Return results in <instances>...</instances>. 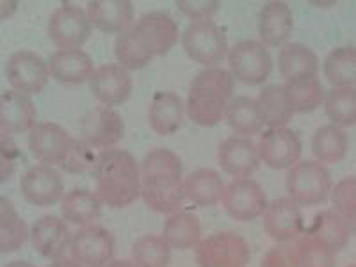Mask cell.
I'll return each instance as SVG.
<instances>
[{
	"label": "cell",
	"mask_w": 356,
	"mask_h": 267,
	"mask_svg": "<svg viewBox=\"0 0 356 267\" xmlns=\"http://www.w3.org/2000/svg\"><path fill=\"white\" fill-rule=\"evenodd\" d=\"M73 234L70 232L68 222L59 216H41L31 227V244L41 257L52 260L66 257V251L72 246Z\"/></svg>",
	"instance_id": "obj_19"
},
{
	"label": "cell",
	"mask_w": 356,
	"mask_h": 267,
	"mask_svg": "<svg viewBox=\"0 0 356 267\" xmlns=\"http://www.w3.org/2000/svg\"><path fill=\"white\" fill-rule=\"evenodd\" d=\"M29 237H31V228L22 218L0 227V255H9L22 250Z\"/></svg>",
	"instance_id": "obj_40"
},
{
	"label": "cell",
	"mask_w": 356,
	"mask_h": 267,
	"mask_svg": "<svg viewBox=\"0 0 356 267\" xmlns=\"http://www.w3.org/2000/svg\"><path fill=\"white\" fill-rule=\"evenodd\" d=\"M173 248L162 235L146 234L132 244V262L138 267H168Z\"/></svg>",
	"instance_id": "obj_35"
},
{
	"label": "cell",
	"mask_w": 356,
	"mask_h": 267,
	"mask_svg": "<svg viewBox=\"0 0 356 267\" xmlns=\"http://www.w3.org/2000/svg\"><path fill=\"white\" fill-rule=\"evenodd\" d=\"M49 38L57 50L81 49L91 38L93 25L89 22L88 11L81 6L61 4L49 18Z\"/></svg>",
	"instance_id": "obj_9"
},
{
	"label": "cell",
	"mask_w": 356,
	"mask_h": 267,
	"mask_svg": "<svg viewBox=\"0 0 356 267\" xmlns=\"http://www.w3.org/2000/svg\"><path fill=\"white\" fill-rule=\"evenodd\" d=\"M141 198L154 212L171 216L182 211L186 202L184 193V166L175 152L154 148L143 157Z\"/></svg>",
	"instance_id": "obj_2"
},
{
	"label": "cell",
	"mask_w": 356,
	"mask_h": 267,
	"mask_svg": "<svg viewBox=\"0 0 356 267\" xmlns=\"http://www.w3.org/2000/svg\"><path fill=\"white\" fill-rule=\"evenodd\" d=\"M260 161L273 170H291L300 162L303 143L289 127L267 129L259 143Z\"/></svg>",
	"instance_id": "obj_16"
},
{
	"label": "cell",
	"mask_w": 356,
	"mask_h": 267,
	"mask_svg": "<svg viewBox=\"0 0 356 267\" xmlns=\"http://www.w3.org/2000/svg\"><path fill=\"white\" fill-rule=\"evenodd\" d=\"M257 29L266 47H284L294 29L292 9L285 2H267L259 11Z\"/></svg>",
	"instance_id": "obj_23"
},
{
	"label": "cell",
	"mask_w": 356,
	"mask_h": 267,
	"mask_svg": "<svg viewBox=\"0 0 356 267\" xmlns=\"http://www.w3.org/2000/svg\"><path fill=\"white\" fill-rule=\"evenodd\" d=\"M227 184L212 168H198L184 178L186 200L198 207H214L222 200Z\"/></svg>",
	"instance_id": "obj_26"
},
{
	"label": "cell",
	"mask_w": 356,
	"mask_h": 267,
	"mask_svg": "<svg viewBox=\"0 0 356 267\" xmlns=\"http://www.w3.org/2000/svg\"><path fill=\"white\" fill-rule=\"evenodd\" d=\"M114 235L102 225L79 228L72 237L70 257L82 267H104L114 260Z\"/></svg>",
	"instance_id": "obj_11"
},
{
	"label": "cell",
	"mask_w": 356,
	"mask_h": 267,
	"mask_svg": "<svg viewBox=\"0 0 356 267\" xmlns=\"http://www.w3.org/2000/svg\"><path fill=\"white\" fill-rule=\"evenodd\" d=\"M349 267H356V264H355V266H349Z\"/></svg>",
	"instance_id": "obj_51"
},
{
	"label": "cell",
	"mask_w": 356,
	"mask_h": 267,
	"mask_svg": "<svg viewBox=\"0 0 356 267\" xmlns=\"http://www.w3.org/2000/svg\"><path fill=\"white\" fill-rule=\"evenodd\" d=\"M97 155L98 154H95V150L91 148V146L86 145L81 138H75L72 150H70L66 161L63 162L61 170L68 171V173H73V175L86 173V171L93 170Z\"/></svg>",
	"instance_id": "obj_39"
},
{
	"label": "cell",
	"mask_w": 356,
	"mask_h": 267,
	"mask_svg": "<svg viewBox=\"0 0 356 267\" xmlns=\"http://www.w3.org/2000/svg\"><path fill=\"white\" fill-rule=\"evenodd\" d=\"M89 89L93 97L104 107L123 106L134 91L132 75L127 68L118 63H109L95 68V73L89 79Z\"/></svg>",
	"instance_id": "obj_17"
},
{
	"label": "cell",
	"mask_w": 356,
	"mask_h": 267,
	"mask_svg": "<svg viewBox=\"0 0 356 267\" xmlns=\"http://www.w3.org/2000/svg\"><path fill=\"white\" fill-rule=\"evenodd\" d=\"M17 219H20L17 207L13 205L6 196L0 195V227L9 225V222L13 221H17Z\"/></svg>",
	"instance_id": "obj_45"
},
{
	"label": "cell",
	"mask_w": 356,
	"mask_h": 267,
	"mask_svg": "<svg viewBox=\"0 0 356 267\" xmlns=\"http://www.w3.org/2000/svg\"><path fill=\"white\" fill-rule=\"evenodd\" d=\"M102 202L93 191L84 187H75L68 191L61 200L63 219L75 227H89L95 225L102 216Z\"/></svg>",
	"instance_id": "obj_28"
},
{
	"label": "cell",
	"mask_w": 356,
	"mask_h": 267,
	"mask_svg": "<svg viewBox=\"0 0 356 267\" xmlns=\"http://www.w3.org/2000/svg\"><path fill=\"white\" fill-rule=\"evenodd\" d=\"M344 219H346V222H348L349 230H351V235H356V211L351 212V214Z\"/></svg>",
	"instance_id": "obj_49"
},
{
	"label": "cell",
	"mask_w": 356,
	"mask_h": 267,
	"mask_svg": "<svg viewBox=\"0 0 356 267\" xmlns=\"http://www.w3.org/2000/svg\"><path fill=\"white\" fill-rule=\"evenodd\" d=\"M235 79L221 66L205 68L193 79L186 102L187 116L200 127H214L225 120Z\"/></svg>",
	"instance_id": "obj_4"
},
{
	"label": "cell",
	"mask_w": 356,
	"mask_h": 267,
	"mask_svg": "<svg viewBox=\"0 0 356 267\" xmlns=\"http://www.w3.org/2000/svg\"><path fill=\"white\" fill-rule=\"evenodd\" d=\"M260 116L267 129H282L291 123L294 116L291 95H289L285 84H267L260 89L257 98Z\"/></svg>",
	"instance_id": "obj_27"
},
{
	"label": "cell",
	"mask_w": 356,
	"mask_h": 267,
	"mask_svg": "<svg viewBox=\"0 0 356 267\" xmlns=\"http://www.w3.org/2000/svg\"><path fill=\"white\" fill-rule=\"evenodd\" d=\"M50 77L66 86H77L89 81L95 73V63L86 50H56L49 57Z\"/></svg>",
	"instance_id": "obj_24"
},
{
	"label": "cell",
	"mask_w": 356,
	"mask_h": 267,
	"mask_svg": "<svg viewBox=\"0 0 356 267\" xmlns=\"http://www.w3.org/2000/svg\"><path fill=\"white\" fill-rule=\"evenodd\" d=\"M349 152V136L342 127L333 123L323 125L312 136V154L321 164H337Z\"/></svg>",
	"instance_id": "obj_31"
},
{
	"label": "cell",
	"mask_w": 356,
	"mask_h": 267,
	"mask_svg": "<svg viewBox=\"0 0 356 267\" xmlns=\"http://www.w3.org/2000/svg\"><path fill=\"white\" fill-rule=\"evenodd\" d=\"M6 79L13 91L33 97L49 84V61H44L34 50H17L6 63Z\"/></svg>",
	"instance_id": "obj_10"
},
{
	"label": "cell",
	"mask_w": 356,
	"mask_h": 267,
	"mask_svg": "<svg viewBox=\"0 0 356 267\" xmlns=\"http://www.w3.org/2000/svg\"><path fill=\"white\" fill-rule=\"evenodd\" d=\"M186 118V104L182 97L175 91H157L152 98L148 122L150 127L161 136H170L177 132Z\"/></svg>",
	"instance_id": "obj_25"
},
{
	"label": "cell",
	"mask_w": 356,
	"mask_h": 267,
	"mask_svg": "<svg viewBox=\"0 0 356 267\" xmlns=\"http://www.w3.org/2000/svg\"><path fill=\"white\" fill-rule=\"evenodd\" d=\"M91 173L102 205L125 209L141 198V168L130 152L120 148L100 152Z\"/></svg>",
	"instance_id": "obj_3"
},
{
	"label": "cell",
	"mask_w": 356,
	"mask_h": 267,
	"mask_svg": "<svg viewBox=\"0 0 356 267\" xmlns=\"http://www.w3.org/2000/svg\"><path fill=\"white\" fill-rule=\"evenodd\" d=\"M262 218L267 235L278 244H292L305 234L301 207L289 196L269 203Z\"/></svg>",
	"instance_id": "obj_18"
},
{
	"label": "cell",
	"mask_w": 356,
	"mask_h": 267,
	"mask_svg": "<svg viewBox=\"0 0 356 267\" xmlns=\"http://www.w3.org/2000/svg\"><path fill=\"white\" fill-rule=\"evenodd\" d=\"M18 159H20V150L15 139L11 136L0 134V184L8 182L15 175Z\"/></svg>",
	"instance_id": "obj_42"
},
{
	"label": "cell",
	"mask_w": 356,
	"mask_h": 267,
	"mask_svg": "<svg viewBox=\"0 0 356 267\" xmlns=\"http://www.w3.org/2000/svg\"><path fill=\"white\" fill-rule=\"evenodd\" d=\"M73 138L65 127L54 122H41L29 132V150L38 164L47 166H63V162L72 150Z\"/></svg>",
	"instance_id": "obj_13"
},
{
	"label": "cell",
	"mask_w": 356,
	"mask_h": 267,
	"mask_svg": "<svg viewBox=\"0 0 356 267\" xmlns=\"http://www.w3.org/2000/svg\"><path fill=\"white\" fill-rule=\"evenodd\" d=\"M125 136L123 118L111 107L98 106L82 116L81 139L93 150H113Z\"/></svg>",
	"instance_id": "obj_12"
},
{
	"label": "cell",
	"mask_w": 356,
	"mask_h": 267,
	"mask_svg": "<svg viewBox=\"0 0 356 267\" xmlns=\"http://www.w3.org/2000/svg\"><path fill=\"white\" fill-rule=\"evenodd\" d=\"M4 267H36L33 262H27V260H13V262L6 264Z\"/></svg>",
	"instance_id": "obj_50"
},
{
	"label": "cell",
	"mask_w": 356,
	"mask_h": 267,
	"mask_svg": "<svg viewBox=\"0 0 356 267\" xmlns=\"http://www.w3.org/2000/svg\"><path fill=\"white\" fill-rule=\"evenodd\" d=\"M324 75L333 88H356V47L333 49L324 59Z\"/></svg>",
	"instance_id": "obj_34"
},
{
	"label": "cell",
	"mask_w": 356,
	"mask_h": 267,
	"mask_svg": "<svg viewBox=\"0 0 356 267\" xmlns=\"http://www.w3.org/2000/svg\"><path fill=\"white\" fill-rule=\"evenodd\" d=\"M294 248L300 267H335L337 251L317 237L303 234Z\"/></svg>",
	"instance_id": "obj_38"
},
{
	"label": "cell",
	"mask_w": 356,
	"mask_h": 267,
	"mask_svg": "<svg viewBox=\"0 0 356 267\" xmlns=\"http://www.w3.org/2000/svg\"><path fill=\"white\" fill-rule=\"evenodd\" d=\"M305 234L317 237L335 251L344 250L349 243V237H351V230H349L346 219L333 209L319 212L314 218L310 227L305 228Z\"/></svg>",
	"instance_id": "obj_33"
},
{
	"label": "cell",
	"mask_w": 356,
	"mask_h": 267,
	"mask_svg": "<svg viewBox=\"0 0 356 267\" xmlns=\"http://www.w3.org/2000/svg\"><path fill=\"white\" fill-rule=\"evenodd\" d=\"M250 257V244L235 232H216L195 248L198 267H246Z\"/></svg>",
	"instance_id": "obj_7"
},
{
	"label": "cell",
	"mask_w": 356,
	"mask_h": 267,
	"mask_svg": "<svg viewBox=\"0 0 356 267\" xmlns=\"http://www.w3.org/2000/svg\"><path fill=\"white\" fill-rule=\"evenodd\" d=\"M36 125V106L33 98L8 89L0 93V134L18 136L31 132Z\"/></svg>",
	"instance_id": "obj_21"
},
{
	"label": "cell",
	"mask_w": 356,
	"mask_h": 267,
	"mask_svg": "<svg viewBox=\"0 0 356 267\" xmlns=\"http://www.w3.org/2000/svg\"><path fill=\"white\" fill-rule=\"evenodd\" d=\"M221 203L235 221H253L264 216L269 205L266 191L253 178H235L225 189Z\"/></svg>",
	"instance_id": "obj_14"
},
{
	"label": "cell",
	"mask_w": 356,
	"mask_h": 267,
	"mask_svg": "<svg viewBox=\"0 0 356 267\" xmlns=\"http://www.w3.org/2000/svg\"><path fill=\"white\" fill-rule=\"evenodd\" d=\"M47 267H82L77 260H73L72 257H61V259L52 260Z\"/></svg>",
	"instance_id": "obj_47"
},
{
	"label": "cell",
	"mask_w": 356,
	"mask_h": 267,
	"mask_svg": "<svg viewBox=\"0 0 356 267\" xmlns=\"http://www.w3.org/2000/svg\"><path fill=\"white\" fill-rule=\"evenodd\" d=\"M285 88L291 95L294 113H312L321 104H324V98H326L323 82L319 81V77L298 79V81L285 82Z\"/></svg>",
	"instance_id": "obj_37"
},
{
	"label": "cell",
	"mask_w": 356,
	"mask_h": 267,
	"mask_svg": "<svg viewBox=\"0 0 356 267\" xmlns=\"http://www.w3.org/2000/svg\"><path fill=\"white\" fill-rule=\"evenodd\" d=\"M104 267H138L132 260H122V259H114L113 262H109L107 266Z\"/></svg>",
	"instance_id": "obj_48"
},
{
	"label": "cell",
	"mask_w": 356,
	"mask_h": 267,
	"mask_svg": "<svg viewBox=\"0 0 356 267\" xmlns=\"http://www.w3.org/2000/svg\"><path fill=\"white\" fill-rule=\"evenodd\" d=\"M278 70L285 82L317 77L319 59L316 52L303 43H287L278 54Z\"/></svg>",
	"instance_id": "obj_29"
},
{
	"label": "cell",
	"mask_w": 356,
	"mask_h": 267,
	"mask_svg": "<svg viewBox=\"0 0 356 267\" xmlns=\"http://www.w3.org/2000/svg\"><path fill=\"white\" fill-rule=\"evenodd\" d=\"M285 187H287L289 198L300 207L321 205L332 195V173L316 159L300 161L289 170Z\"/></svg>",
	"instance_id": "obj_5"
},
{
	"label": "cell",
	"mask_w": 356,
	"mask_h": 267,
	"mask_svg": "<svg viewBox=\"0 0 356 267\" xmlns=\"http://www.w3.org/2000/svg\"><path fill=\"white\" fill-rule=\"evenodd\" d=\"M324 111L333 125H356V88H332L324 98Z\"/></svg>",
	"instance_id": "obj_36"
},
{
	"label": "cell",
	"mask_w": 356,
	"mask_h": 267,
	"mask_svg": "<svg viewBox=\"0 0 356 267\" xmlns=\"http://www.w3.org/2000/svg\"><path fill=\"white\" fill-rule=\"evenodd\" d=\"M219 8H221L219 2H180L178 4V9L193 22L212 20Z\"/></svg>",
	"instance_id": "obj_44"
},
{
	"label": "cell",
	"mask_w": 356,
	"mask_h": 267,
	"mask_svg": "<svg viewBox=\"0 0 356 267\" xmlns=\"http://www.w3.org/2000/svg\"><path fill=\"white\" fill-rule=\"evenodd\" d=\"M228 127L241 138H251L262 132L264 125L260 116L259 104L253 97H235L232 98L225 114Z\"/></svg>",
	"instance_id": "obj_32"
},
{
	"label": "cell",
	"mask_w": 356,
	"mask_h": 267,
	"mask_svg": "<svg viewBox=\"0 0 356 267\" xmlns=\"http://www.w3.org/2000/svg\"><path fill=\"white\" fill-rule=\"evenodd\" d=\"M17 11H18V2H13V0H4V2H0V20H8V18H11Z\"/></svg>",
	"instance_id": "obj_46"
},
{
	"label": "cell",
	"mask_w": 356,
	"mask_h": 267,
	"mask_svg": "<svg viewBox=\"0 0 356 267\" xmlns=\"http://www.w3.org/2000/svg\"><path fill=\"white\" fill-rule=\"evenodd\" d=\"M24 198L31 205L52 207L65 198V180L54 166L34 164L20 178Z\"/></svg>",
	"instance_id": "obj_15"
},
{
	"label": "cell",
	"mask_w": 356,
	"mask_h": 267,
	"mask_svg": "<svg viewBox=\"0 0 356 267\" xmlns=\"http://www.w3.org/2000/svg\"><path fill=\"white\" fill-rule=\"evenodd\" d=\"M260 267H300L298 255H296L294 243L276 244L267 251Z\"/></svg>",
	"instance_id": "obj_43"
},
{
	"label": "cell",
	"mask_w": 356,
	"mask_h": 267,
	"mask_svg": "<svg viewBox=\"0 0 356 267\" xmlns=\"http://www.w3.org/2000/svg\"><path fill=\"white\" fill-rule=\"evenodd\" d=\"M332 205L333 211L339 212L342 218H348L351 212L356 211V177L342 178L332 189Z\"/></svg>",
	"instance_id": "obj_41"
},
{
	"label": "cell",
	"mask_w": 356,
	"mask_h": 267,
	"mask_svg": "<svg viewBox=\"0 0 356 267\" xmlns=\"http://www.w3.org/2000/svg\"><path fill=\"white\" fill-rule=\"evenodd\" d=\"M178 40V24L170 13L150 11L134 22L114 41V56L123 68L141 70L164 56Z\"/></svg>",
	"instance_id": "obj_1"
},
{
	"label": "cell",
	"mask_w": 356,
	"mask_h": 267,
	"mask_svg": "<svg viewBox=\"0 0 356 267\" xmlns=\"http://www.w3.org/2000/svg\"><path fill=\"white\" fill-rule=\"evenodd\" d=\"M219 164L222 171L234 178H250L260 166L259 145L250 138L232 136L219 145L218 150Z\"/></svg>",
	"instance_id": "obj_20"
},
{
	"label": "cell",
	"mask_w": 356,
	"mask_h": 267,
	"mask_svg": "<svg viewBox=\"0 0 356 267\" xmlns=\"http://www.w3.org/2000/svg\"><path fill=\"white\" fill-rule=\"evenodd\" d=\"M228 66L234 79L250 86H259L273 72V56L262 41L243 40L228 50Z\"/></svg>",
	"instance_id": "obj_8"
},
{
	"label": "cell",
	"mask_w": 356,
	"mask_h": 267,
	"mask_svg": "<svg viewBox=\"0 0 356 267\" xmlns=\"http://www.w3.org/2000/svg\"><path fill=\"white\" fill-rule=\"evenodd\" d=\"M202 221L189 211H178L168 216L162 237L173 250H191L202 243Z\"/></svg>",
	"instance_id": "obj_30"
},
{
	"label": "cell",
	"mask_w": 356,
	"mask_h": 267,
	"mask_svg": "<svg viewBox=\"0 0 356 267\" xmlns=\"http://www.w3.org/2000/svg\"><path fill=\"white\" fill-rule=\"evenodd\" d=\"M182 47L189 59L205 68L219 66L230 50L225 29L214 20L191 22L182 34Z\"/></svg>",
	"instance_id": "obj_6"
},
{
	"label": "cell",
	"mask_w": 356,
	"mask_h": 267,
	"mask_svg": "<svg viewBox=\"0 0 356 267\" xmlns=\"http://www.w3.org/2000/svg\"><path fill=\"white\" fill-rule=\"evenodd\" d=\"M86 11L95 29L116 36L136 22V9L129 0H93L86 6Z\"/></svg>",
	"instance_id": "obj_22"
}]
</instances>
